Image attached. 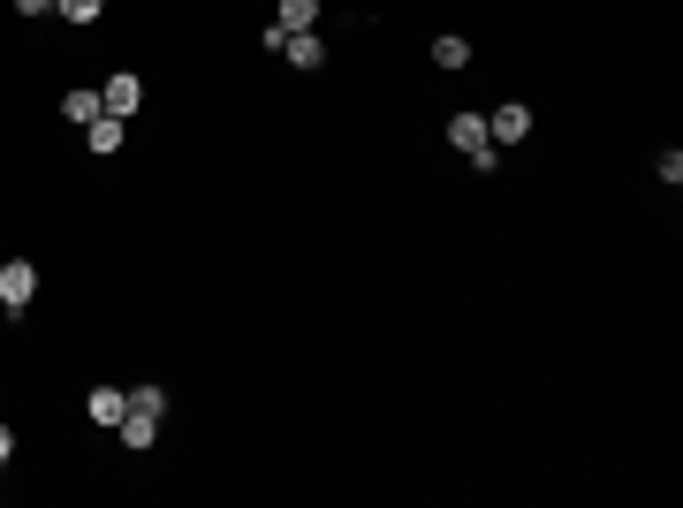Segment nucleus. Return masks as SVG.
Masks as SVG:
<instances>
[{
    "label": "nucleus",
    "mask_w": 683,
    "mask_h": 508,
    "mask_svg": "<svg viewBox=\"0 0 683 508\" xmlns=\"http://www.w3.org/2000/svg\"><path fill=\"white\" fill-rule=\"evenodd\" d=\"M448 145H456L478 175H494V160H502V152H494V137H486V114H448Z\"/></svg>",
    "instance_id": "f257e3e1"
},
{
    "label": "nucleus",
    "mask_w": 683,
    "mask_h": 508,
    "mask_svg": "<svg viewBox=\"0 0 683 508\" xmlns=\"http://www.w3.org/2000/svg\"><path fill=\"white\" fill-rule=\"evenodd\" d=\"M31 297H39V266H31V258H0V311L23 319Z\"/></svg>",
    "instance_id": "f03ea898"
},
{
    "label": "nucleus",
    "mask_w": 683,
    "mask_h": 508,
    "mask_svg": "<svg viewBox=\"0 0 683 508\" xmlns=\"http://www.w3.org/2000/svg\"><path fill=\"white\" fill-rule=\"evenodd\" d=\"M486 137H494V152L524 145V137H532V107H524V99H502V107L486 114Z\"/></svg>",
    "instance_id": "7ed1b4c3"
},
{
    "label": "nucleus",
    "mask_w": 683,
    "mask_h": 508,
    "mask_svg": "<svg viewBox=\"0 0 683 508\" xmlns=\"http://www.w3.org/2000/svg\"><path fill=\"white\" fill-rule=\"evenodd\" d=\"M99 107H107L115 122H129V114L145 107V77H137V69H115V77L99 84Z\"/></svg>",
    "instance_id": "20e7f679"
},
{
    "label": "nucleus",
    "mask_w": 683,
    "mask_h": 508,
    "mask_svg": "<svg viewBox=\"0 0 683 508\" xmlns=\"http://www.w3.org/2000/svg\"><path fill=\"white\" fill-rule=\"evenodd\" d=\"M281 61L311 77V69H327V39H319V31H289V46H281Z\"/></svg>",
    "instance_id": "39448f33"
},
{
    "label": "nucleus",
    "mask_w": 683,
    "mask_h": 508,
    "mask_svg": "<svg viewBox=\"0 0 683 508\" xmlns=\"http://www.w3.org/2000/svg\"><path fill=\"white\" fill-rule=\"evenodd\" d=\"M122 410H129L122 387H91V395H85V418H91V425H107V432L122 425Z\"/></svg>",
    "instance_id": "423d86ee"
},
{
    "label": "nucleus",
    "mask_w": 683,
    "mask_h": 508,
    "mask_svg": "<svg viewBox=\"0 0 683 508\" xmlns=\"http://www.w3.org/2000/svg\"><path fill=\"white\" fill-rule=\"evenodd\" d=\"M433 69H448V77L471 69V39H464V31H441V39H433Z\"/></svg>",
    "instance_id": "0eeeda50"
},
{
    "label": "nucleus",
    "mask_w": 683,
    "mask_h": 508,
    "mask_svg": "<svg viewBox=\"0 0 683 508\" xmlns=\"http://www.w3.org/2000/svg\"><path fill=\"white\" fill-rule=\"evenodd\" d=\"M61 114H69V122H99V114H107V107H99V84H69L61 91Z\"/></svg>",
    "instance_id": "6e6552de"
},
{
    "label": "nucleus",
    "mask_w": 683,
    "mask_h": 508,
    "mask_svg": "<svg viewBox=\"0 0 683 508\" xmlns=\"http://www.w3.org/2000/svg\"><path fill=\"white\" fill-rule=\"evenodd\" d=\"M274 23L281 31H319V0H274Z\"/></svg>",
    "instance_id": "1a4fd4ad"
},
{
    "label": "nucleus",
    "mask_w": 683,
    "mask_h": 508,
    "mask_svg": "<svg viewBox=\"0 0 683 508\" xmlns=\"http://www.w3.org/2000/svg\"><path fill=\"white\" fill-rule=\"evenodd\" d=\"M85 145L99 152V160H115V152H122V122H115V114H99V122H85Z\"/></svg>",
    "instance_id": "9d476101"
},
{
    "label": "nucleus",
    "mask_w": 683,
    "mask_h": 508,
    "mask_svg": "<svg viewBox=\"0 0 683 508\" xmlns=\"http://www.w3.org/2000/svg\"><path fill=\"white\" fill-rule=\"evenodd\" d=\"M115 432H122V448H152V440H160V418H145V410H122V425H115Z\"/></svg>",
    "instance_id": "9b49d317"
},
{
    "label": "nucleus",
    "mask_w": 683,
    "mask_h": 508,
    "mask_svg": "<svg viewBox=\"0 0 683 508\" xmlns=\"http://www.w3.org/2000/svg\"><path fill=\"white\" fill-rule=\"evenodd\" d=\"M53 8H61V23H77V31H85V23H99V16H107V0H53Z\"/></svg>",
    "instance_id": "f8f14e48"
},
{
    "label": "nucleus",
    "mask_w": 683,
    "mask_h": 508,
    "mask_svg": "<svg viewBox=\"0 0 683 508\" xmlns=\"http://www.w3.org/2000/svg\"><path fill=\"white\" fill-rule=\"evenodd\" d=\"M129 410H145V418H168V387H129Z\"/></svg>",
    "instance_id": "ddd939ff"
},
{
    "label": "nucleus",
    "mask_w": 683,
    "mask_h": 508,
    "mask_svg": "<svg viewBox=\"0 0 683 508\" xmlns=\"http://www.w3.org/2000/svg\"><path fill=\"white\" fill-rule=\"evenodd\" d=\"M653 175H661V182H669V190H676V182H683V152H676V145H669V152H661V160H653Z\"/></svg>",
    "instance_id": "4468645a"
},
{
    "label": "nucleus",
    "mask_w": 683,
    "mask_h": 508,
    "mask_svg": "<svg viewBox=\"0 0 683 508\" xmlns=\"http://www.w3.org/2000/svg\"><path fill=\"white\" fill-rule=\"evenodd\" d=\"M16 16H53V0H8Z\"/></svg>",
    "instance_id": "2eb2a0df"
},
{
    "label": "nucleus",
    "mask_w": 683,
    "mask_h": 508,
    "mask_svg": "<svg viewBox=\"0 0 683 508\" xmlns=\"http://www.w3.org/2000/svg\"><path fill=\"white\" fill-rule=\"evenodd\" d=\"M8 456H16V425H0V470H8Z\"/></svg>",
    "instance_id": "dca6fc26"
}]
</instances>
